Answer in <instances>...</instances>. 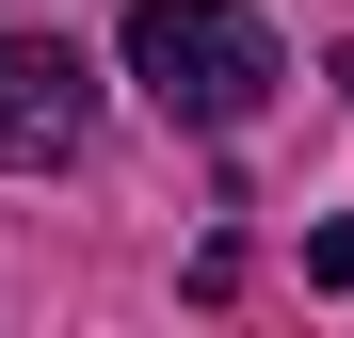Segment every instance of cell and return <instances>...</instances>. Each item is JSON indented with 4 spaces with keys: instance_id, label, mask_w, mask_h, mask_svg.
<instances>
[{
    "instance_id": "obj_2",
    "label": "cell",
    "mask_w": 354,
    "mask_h": 338,
    "mask_svg": "<svg viewBox=\"0 0 354 338\" xmlns=\"http://www.w3.org/2000/svg\"><path fill=\"white\" fill-rule=\"evenodd\" d=\"M81 129H97V65L65 32H0V178L81 161Z\"/></svg>"
},
{
    "instance_id": "obj_3",
    "label": "cell",
    "mask_w": 354,
    "mask_h": 338,
    "mask_svg": "<svg viewBox=\"0 0 354 338\" xmlns=\"http://www.w3.org/2000/svg\"><path fill=\"white\" fill-rule=\"evenodd\" d=\"M338 81H354V48H338Z\"/></svg>"
},
{
    "instance_id": "obj_1",
    "label": "cell",
    "mask_w": 354,
    "mask_h": 338,
    "mask_svg": "<svg viewBox=\"0 0 354 338\" xmlns=\"http://www.w3.org/2000/svg\"><path fill=\"white\" fill-rule=\"evenodd\" d=\"M129 81L177 113V129H258V97L290 81L274 32L242 0H129Z\"/></svg>"
}]
</instances>
